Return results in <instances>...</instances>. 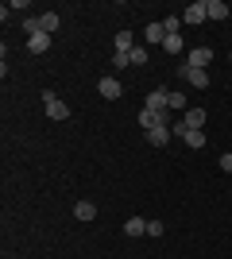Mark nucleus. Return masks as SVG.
Masks as SVG:
<instances>
[{
  "mask_svg": "<svg viewBox=\"0 0 232 259\" xmlns=\"http://www.w3.org/2000/svg\"><path fill=\"white\" fill-rule=\"evenodd\" d=\"M43 105H47V116H51V120H70V105H66V101H58L55 89H43Z\"/></svg>",
  "mask_w": 232,
  "mask_h": 259,
  "instance_id": "f257e3e1",
  "label": "nucleus"
},
{
  "mask_svg": "<svg viewBox=\"0 0 232 259\" xmlns=\"http://www.w3.org/2000/svg\"><path fill=\"white\" fill-rule=\"evenodd\" d=\"M174 74L182 77V81H190L194 89H205V85H209V74H205V70H194L190 62H182V66L174 70Z\"/></svg>",
  "mask_w": 232,
  "mask_h": 259,
  "instance_id": "f03ea898",
  "label": "nucleus"
},
{
  "mask_svg": "<svg viewBox=\"0 0 232 259\" xmlns=\"http://www.w3.org/2000/svg\"><path fill=\"white\" fill-rule=\"evenodd\" d=\"M209 16H205V0H194L186 12H182V23H190V27H198V23H205Z\"/></svg>",
  "mask_w": 232,
  "mask_h": 259,
  "instance_id": "7ed1b4c3",
  "label": "nucleus"
},
{
  "mask_svg": "<svg viewBox=\"0 0 232 259\" xmlns=\"http://www.w3.org/2000/svg\"><path fill=\"white\" fill-rule=\"evenodd\" d=\"M101 97H105V101H116V97H120V93H124V85H120V77H112V74H105V77H101Z\"/></svg>",
  "mask_w": 232,
  "mask_h": 259,
  "instance_id": "20e7f679",
  "label": "nucleus"
},
{
  "mask_svg": "<svg viewBox=\"0 0 232 259\" xmlns=\"http://www.w3.org/2000/svg\"><path fill=\"white\" fill-rule=\"evenodd\" d=\"M166 101H170V89H151L144 101V108H151V112H166Z\"/></svg>",
  "mask_w": 232,
  "mask_h": 259,
  "instance_id": "39448f33",
  "label": "nucleus"
},
{
  "mask_svg": "<svg viewBox=\"0 0 232 259\" xmlns=\"http://www.w3.org/2000/svg\"><path fill=\"white\" fill-rule=\"evenodd\" d=\"M190 66H194V70H205V66L213 62V47H194V51H190V58H186Z\"/></svg>",
  "mask_w": 232,
  "mask_h": 259,
  "instance_id": "423d86ee",
  "label": "nucleus"
},
{
  "mask_svg": "<svg viewBox=\"0 0 232 259\" xmlns=\"http://www.w3.org/2000/svg\"><path fill=\"white\" fill-rule=\"evenodd\" d=\"M140 128H144V132L166 128V124H163V112H151V108H140Z\"/></svg>",
  "mask_w": 232,
  "mask_h": 259,
  "instance_id": "0eeeda50",
  "label": "nucleus"
},
{
  "mask_svg": "<svg viewBox=\"0 0 232 259\" xmlns=\"http://www.w3.org/2000/svg\"><path fill=\"white\" fill-rule=\"evenodd\" d=\"M182 120H186V128H190V132H201L209 116H205V108H186V112H182Z\"/></svg>",
  "mask_w": 232,
  "mask_h": 259,
  "instance_id": "6e6552de",
  "label": "nucleus"
},
{
  "mask_svg": "<svg viewBox=\"0 0 232 259\" xmlns=\"http://www.w3.org/2000/svg\"><path fill=\"white\" fill-rule=\"evenodd\" d=\"M27 51H31V54H47V51H51V35H47V31L27 35Z\"/></svg>",
  "mask_w": 232,
  "mask_h": 259,
  "instance_id": "1a4fd4ad",
  "label": "nucleus"
},
{
  "mask_svg": "<svg viewBox=\"0 0 232 259\" xmlns=\"http://www.w3.org/2000/svg\"><path fill=\"white\" fill-rule=\"evenodd\" d=\"M205 16H209V20H228L232 12H228L224 0H205Z\"/></svg>",
  "mask_w": 232,
  "mask_h": 259,
  "instance_id": "9d476101",
  "label": "nucleus"
},
{
  "mask_svg": "<svg viewBox=\"0 0 232 259\" xmlns=\"http://www.w3.org/2000/svg\"><path fill=\"white\" fill-rule=\"evenodd\" d=\"M58 12H39V31H47V35H55L58 31Z\"/></svg>",
  "mask_w": 232,
  "mask_h": 259,
  "instance_id": "9b49d317",
  "label": "nucleus"
},
{
  "mask_svg": "<svg viewBox=\"0 0 232 259\" xmlns=\"http://www.w3.org/2000/svg\"><path fill=\"white\" fill-rule=\"evenodd\" d=\"M144 39L163 47V43H166V27H163V23H147V27H144Z\"/></svg>",
  "mask_w": 232,
  "mask_h": 259,
  "instance_id": "f8f14e48",
  "label": "nucleus"
},
{
  "mask_svg": "<svg viewBox=\"0 0 232 259\" xmlns=\"http://www.w3.org/2000/svg\"><path fill=\"white\" fill-rule=\"evenodd\" d=\"M170 136H174L170 128H155V132H147V143H151V147H166Z\"/></svg>",
  "mask_w": 232,
  "mask_h": 259,
  "instance_id": "ddd939ff",
  "label": "nucleus"
},
{
  "mask_svg": "<svg viewBox=\"0 0 232 259\" xmlns=\"http://www.w3.org/2000/svg\"><path fill=\"white\" fill-rule=\"evenodd\" d=\"M124 232H128V236H147V221H144V217H128Z\"/></svg>",
  "mask_w": 232,
  "mask_h": 259,
  "instance_id": "4468645a",
  "label": "nucleus"
},
{
  "mask_svg": "<svg viewBox=\"0 0 232 259\" xmlns=\"http://www.w3.org/2000/svg\"><path fill=\"white\" fill-rule=\"evenodd\" d=\"M74 217H77V221H93V217H97V205H93V201H77Z\"/></svg>",
  "mask_w": 232,
  "mask_h": 259,
  "instance_id": "2eb2a0df",
  "label": "nucleus"
},
{
  "mask_svg": "<svg viewBox=\"0 0 232 259\" xmlns=\"http://www.w3.org/2000/svg\"><path fill=\"white\" fill-rule=\"evenodd\" d=\"M163 51H166V54H182V51H186V39H182V35H166Z\"/></svg>",
  "mask_w": 232,
  "mask_h": 259,
  "instance_id": "dca6fc26",
  "label": "nucleus"
},
{
  "mask_svg": "<svg viewBox=\"0 0 232 259\" xmlns=\"http://www.w3.org/2000/svg\"><path fill=\"white\" fill-rule=\"evenodd\" d=\"M166 108H174V112H186V93H170V101H166Z\"/></svg>",
  "mask_w": 232,
  "mask_h": 259,
  "instance_id": "f3484780",
  "label": "nucleus"
},
{
  "mask_svg": "<svg viewBox=\"0 0 232 259\" xmlns=\"http://www.w3.org/2000/svg\"><path fill=\"white\" fill-rule=\"evenodd\" d=\"M128 58H132V66H147V58H151V51H147V47H135V51L128 54Z\"/></svg>",
  "mask_w": 232,
  "mask_h": 259,
  "instance_id": "a211bd4d",
  "label": "nucleus"
},
{
  "mask_svg": "<svg viewBox=\"0 0 232 259\" xmlns=\"http://www.w3.org/2000/svg\"><path fill=\"white\" fill-rule=\"evenodd\" d=\"M163 27H166V35H178V27H182V16H166Z\"/></svg>",
  "mask_w": 232,
  "mask_h": 259,
  "instance_id": "6ab92c4d",
  "label": "nucleus"
},
{
  "mask_svg": "<svg viewBox=\"0 0 232 259\" xmlns=\"http://www.w3.org/2000/svg\"><path fill=\"white\" fill-rule=\"evenodd\" d=\"M128 66H132L128 54H116V51H112V70H128Z\"/></svg>",
  "mask_w": 232,
  "mask_h": 259,
  "instance_id": "aec40b11",
  "label": "nucleus"
},
{
  "mask_svg": "<svg viewBox=\"0 0 232 259\" xmlns=\"http://www.w3.org/2000/svg\"><path fill=\"white\" fill-rule=\"evenodd\" d=\"M147 236H163V221H147Z\"/></svg>",
  "mask_w": 232,
  "mask_h": 259,
  "instance_id": "412c9836",
  "label": "nucleus"
},
{
  "mask_svg": "<svg viewBox=\"0 0 232 259\" xmlns=\"http://www.w3.org/2000/svg\"><path fill=\"white\" fill-rule=\"evenodd\" d=\"M221 166H224V170H232V151H224V155H221Z\"/></svg>",
  "mask_w": 232,
  "mask_h": 259,
  "instance_id": "4be33fe9",
  "label": "nucleus"
}]
</instances>
